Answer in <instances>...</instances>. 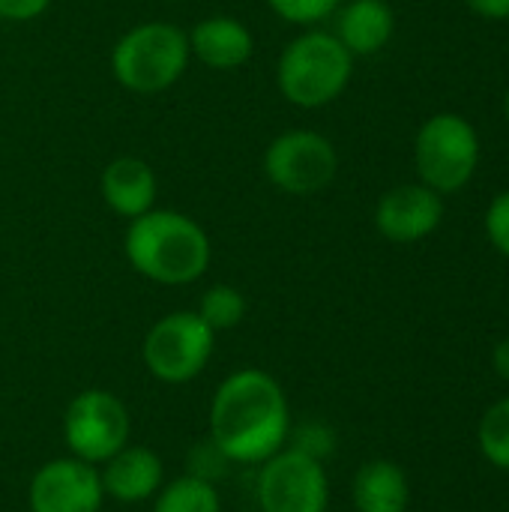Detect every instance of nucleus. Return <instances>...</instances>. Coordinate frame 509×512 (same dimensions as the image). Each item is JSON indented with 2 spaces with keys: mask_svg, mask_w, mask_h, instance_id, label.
Listing matches in <instances>:
<instances>
[{
  "mask_svg": "<svg viewBox=\"0 0 509 512\" xmlns=\"http://www.w3.org/2000/svg\"><path fill=\"white\" fill-rule=\"evenodd\" d=\"M156 192H159L156 171L141 156H117L102 168L99 195H102L105 207L120 219L132 222V219L144 216L147 210H153Z\"/></svg>",
  "mask_w": 509,
  "mask_h": 512,
  "instance_id": "ddd939ff",
  "label": "nucleus"
},
{
  "mask_svg": "<svg viewBox=\"0 0 509 512\" xmlns=\"http://www.w3.org/2000/svg\"><path fill=\"white\" fill-rule=\"evenodd\" d=\"M153 512H222V501L216 483L183 474L156 492Z\"/></svg>",
  "mask_w": 509,
  "mask_h": 512,
  "instance_id": "f3484780",
  "label": "nucleus"
},
{
  "mask_svg": "<svg viewBox=\"0 0 509 512\" xmlns=\"http://www.w3.org/2000/svg\"><path fill=\"white\" fill-rule=\"evenodd\" d=\"M207 420L210 441L231 465H261L288 447V396L264 369L231 372L216 387Z\"/></svg>",
  "mask_w": 509,
  "mask_h": 512,
  "instance_id": "f257e3e1",
  "label": "nucleus"
},
{
  "mask_svg": "<svg viewBox=\"0 0 509 512\" xmlns=\"http://www.w3.org/2000/svg\"><path fill=\"white\" fill-rule=\"evenodd\" d=\"M228 459L222 456V450L207 438L201 447H195L192 450V456H189V474L192 477H201V480H207V483H213L216 477H225V471H228Z\"/></svg>",
  "mask_w": 509,
  "mask_h": 512,
  "instance_id": "5701e85b",
  "label": "nucleus"
},
{
  "mask_svg": "<svg viewBox=\"0 0 509 512\" xmlns=\"http://www.w3.org/2000/svg\"><path fill=\"white\" fill-rule=\"evenodd\" d=\"M444 219V195L423 183H405L381 195L375 204V228L384 240L411 246L438 231Z\"/></svg>",
  "mask_w": 509,
  "mask_h": 512,
  "instance_id": "9b49d317",
  "label": "nucleus"
},
{
  "mask_svg": "<svg viewBox=\"0 0 509 512\" xmlns=\"http://www.w3.org/2000/svg\"><path fill=\"white\" fill-rule=\"evenodd\" d=\"M276 18L297 24V27H315L321 21H327L330 15H336L339 0H264Z\"/></svg>",
  "mask_w": 509,
  "mask_h": 512,
  "instance_id": "aec40b11",
  "label": "nucleus"
},
{
  "mask_svg": "<svg viewBox=\"0 0 509 512\" xmlns=\"http://www.w3.org/2000/svg\"><path fill=\"white\" fill-rule=\"evenodd\" d=\"M480 453L489 465L509 471V396L486 408L477 429Z\"/></svg>",
  "mask_w": 509,
  "mask_h": 512,
  "instance_id": "6ab92c4d",
  "label": "nucleus"
},
{
  "mask_svg": "<svg viewBox=\"0 0 509 512\" xmlns=\"http://www.w3.org/2000/svg\"><path fill=\"white\" fill-rule=\"evenodd\" d=\"M51 0H0V18L3 21H33L45 15Z\"/></svg>",
  "mask_w": 509,
  "mask_h": 512,
  "instance_id": "b1692460",
  "label": "nucleus"
},
{
  "mask_svg": "<svg viewBox=\"0 0 509 512\" xmlns=\"http://www.w3.org/2000/svg\"><path fill=\"white\" fill-rule=\"evenodd\" d=\"M246 309L249 303L243 291H237L234 285H213L201 294V303L195 312L213 333H222V330H234L237 324H243Z\"/></svg>",
  "mask_w": 509,
  "mask_h": 512,
  "instance_id": "a211bd4d",
  "label": "nucleus"
},
{
  "mask_svg": "<svg viewBox=\"0 0 509 512\" xmlns=\"http://www.w3.org/2000/svg\"><path fill=\"white\" fill-rule=\"evenodd\" d=\"M99 480L105 495L117 504H144L165 486V468L150 447L126 444L99 468Z\"/></svg>",
  "mask_w": 509,
  "mask_h": 512,
  "instance_id": "4468645a",
  "label": "nucleus"
},
{
  "mask_svg": "<svg viewBox=\"0 0 509 512\" xmlns=\"http://www.w3.org/2000/svg\"><path fill=\"white\" fill-rule=\"evenodd\" d=\"M216 333L198 318V312L162 315L144 336L141 357L147 372L162 384L195 381L213 357Z\"/></svg>",
  "mask_w": 509,
  "mask_h": 512,
  "instance_id": "423d86ee",
  "label": "nucleus"
},
{
  "mask_svg": "<svg viewBox=\"0 0 509 512\" xmlns=\"http://www.w3.org/2000/svg\"><path fill=\"white\" fill-rule=\"evenodd\" d=\"M486 237H489V243L509 258V189L507 192H501L492 204H489V210H486Z\"/></svg>",
  "mask_w": 509,
  "mask_h": 512,
  "instance_id": "4be33fe9",
  "label": "nucleus"
},
{
  "mask_svg": "<svg viewBox=\"0 0 509 512\" xmlns=\"http://www.w3.org/2000/svg\"><path fill=\"white\" fill-rule=\"evenodd\" d=\"M504 114H507V120H509V90H507V96H504Z\"/></svg>",
  "mask_w": 509,
  "mask_h": 512,
  "instance_id": "bb28decb",
  "label": "nucleus"
},
{
  "mask_svg": "<svg viewBox=\"0 0 509 512\" xmlns=\"http://www.w3.org/2000/svg\"><path fill=\"white\" fill-rule=\"evenodd\" d=\"M354 75L351 51L330 30L309 27L294 36L276 60V87L285 102L303 111L336 102Z\"/></svg>",
  "mask_w": 509,
  "mask_h": 512,
  "instance_id": "7ed1b4c3",
  "label": "nucleus"
},
{
  "mask_svg": "<svg viewBox=\"0 0 509 512\" xmlns=\"http://www.w3.org/2000/svg\"><path fill=\"white\" fill-rule=\"evenodd\" d=\"M189 36L171 21H141L111 48L114 81L138 96L174 87L189 69Z\"/></svg>",
  "mask_w": 509,
  "mask_h": 512,
  "instance_id": "20e7f679",
  "label": "nucleus"
},
{
  "mask_svg": "<svg viewBox=\"0 0 509 512\" xmlns=\"http://www.w3.org/2000/svg\"><path fill=\"white\" fill-rule=\"evenodd\" d=\"M351 498L357 512H408L411 483L396 462L372 459L354 474Z\"/></svg>",
  "mask_w": 509,
  "mask_h": 512,
  "instance_id": "dca6fc26",
  "label": "nucleus"
},
{
  "mask_svg": "<svg viewBox=\"0 0 509 512\" xmlns=\"http://www.w3.org/2000/svg\"><path fill=\"white\" fill-rule=\"evenodd\" d=\"M288 441H291L288 447H294V450H300V453H306V456H312L318 462H324V456H330L333 447H336V438L324 423H303L297 429L291 426Z\"/></svg>",
  "mask_w": 509,
  "mask_h": 512,
  "instance_id": "412c9836",
  "label": "nucleus"
},
{
  "mask_svg": "<svg viewBox=\"0 0 509 512\" xmlns=\"http://www.w3.org/2000/svg\"><path fill=\"white\" fill-rule=\"evenodd\" d=\"M396 30V15L387 0H351L336 9V39L351 57L378 54Z\"/></svg>",
  "mask_w": 509,
  "mask_h": 512,
  "instance_id": "2eb2a0df",
  "label": "nucleus"
},
{
  "mask_svg": "<svg viewBox=\"0 0 509 512\" xmlns=\"http://www.w3.org/2000/svg\"><path fill=\"white\" fill-rule=\"evenodd\" d=\"M492 366H495L498 378L509 381V336L495 345V351H492Z\"/></svg>",
  "mask_w": 509,
  "mask_h": 512,
  "instance_id": "a878e982",
  "label": "nucleus"
},
{
  "mask_svg": "<svg viewBox=\"0 0 509 512\" xmlns=\"http://www.w3.org/2000/svg\"><path fill=\"white\" fill-rule=\"evenodd\" d=\"M129 267L147 282L180 288L198 282L213 258L207 231L180 210H147L132 219L123 237Z\"/></svg>",
  "mask_w": 509,
  "mask_h": 512,
  "instance_id": "f03ea898",
  "label": "nucleus"
},
{
  "mask_svg": "<svg viewBox=\"0 0 509 512\" xmlns=\"http://www.w3.org/2000/svg\"><path fill=\"white\" fill-rule=\"evenodd\" d=\"M255 495L261 512H327L330 480L318 459L285 447L261 462Z\"/></svg>",
  "mask_w": 509,
  "mask_h": 512,
  "instance_id": "1a4fd4ad",
  "label": "nucleus"
},
{
  "mask_svg": "<svg viewBox=\"0 0 509 512\" xmlns=\"http://www.w3.org/2000/svg\"><path fill=\"white\" fill-rule=\"evenodd\" d=\"M414 165L420 183L438 195L465 189L480 165V135L462 114H432L414 141Z\"/></svg>",
  "mask_w": 509,
  "mask_h": 512,
  "instance_id": "39448f33",
  "label": "nucleus"
},
{
  "mask_svg": "<svg viewBox=\"0 0 509 512\" xmlns=\"http://www.w3.org/2000/svg\"><path fill=\"white\" fill-rule=\"evenodd\" d=\"M189 54L216 72H234L255 54L252 30L234 15H207L189 33Z\"/></svg>",
  "mask_w": 509,
  "mask_h": 512,
  "instance_id": "f8f14e48",
  "label": "nucleus"
},
{
  "mask_svg": "<svg viewBox=\"0 0 509 512\" xmlns=\"http://www.w3.org/2000/svg\"><path fill=\"white\" fill-rule=\"evenodd\" d=\"M465 6L483 18H492V21L509 18V0H465Z\"/></svg>",
  "mask_w": 509,
  "mask_h": 512,
  "instance_id": "393cba45",
  "label": "nucleus"
},
{
  "mask_svg": "<svg viewBox=\"0 0 509 512\" xmlns=\"http://www.w3.org/2000/svg\"><path fill=\"white\" fill-rule=\"evenodd\" d=\"M264 177L285 195H318L339 174V153L333 141L315 129H288L264 150Z\"/></svg>",
  "mask_w": 509,
  "mask_h": 512,
  "instance_id": "0eeeda50",
  "label": "nucleus"
},
{
  "mask_svg": "<svg viewBox=\"0 0 509 512\" xmlns=\"http://www.w3.org/2000/svg\"><path fill=\"white\" fill-rule=\"evenodd\" d=\"M129 408L111 390L78 393L63 414V441L69 456L87 465H105L129 444Z\"/></svg>",
  "mask_w": 509,
  "mask_h": 512,
  "instance_id": "6e6552de",
  "label": "nucleus"
},
{
  "mask_svg": "<svg viewBox=\"0 0 509 512\" xmlns=\"http://www.w3.org/2000/svg\"><path fill=\"white\" fill-rule=\"evenodd\" d=\"M105 489L99 468L75 456L45 462L27 489L30 512H99Z\"/></svg>",
  "mask_w": 509,
  "mask_h": 512,
  "instance_id": "9d476101",
  "label": "nucleus"
}]
</instances>
